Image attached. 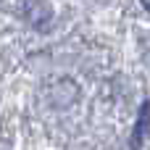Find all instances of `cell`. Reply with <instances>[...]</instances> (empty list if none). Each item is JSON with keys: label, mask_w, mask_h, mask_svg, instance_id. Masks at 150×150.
I'll return each instance as SVG.
<instances>
[{"label": "cell", "mask_w": 150, "mask_h": 150, "mask_svg": "<svg viewBox=\"0 0 150 150\" xmlns=\"http://www.w3.org/2000/svg\"><path fill=\"white\" fill-rule=\"evenodd\" d=\"M148 127H150V103L145 100L142 108H140V119H137V127L132 132V150H140L142 142H145V134H148Z\"/></svg>", "instance_id": "1"}, {"label": "cell", "mask_w": 150, "mask_h": 150, "mask_svg": "<svg viewBox=\"0 0 150 150\" xmlns=\"http://www.w3.org/2000/svg\"><path fill=\"white\" fill-rule=\"evenodd\" d=\"M142 8H145V11H150V0H145V3H142Z\"/></svg>", "instance_id": "2"}]
</instances>
